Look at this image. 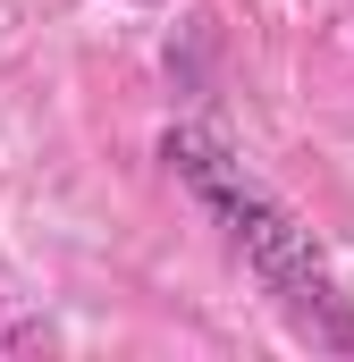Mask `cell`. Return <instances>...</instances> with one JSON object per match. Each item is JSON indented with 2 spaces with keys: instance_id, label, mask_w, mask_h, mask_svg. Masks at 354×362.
Instances as JSON below:
<instances>
[{
  "instance_id": "cell-1",
  "label": "cell",
  "mask_w": 354,
  "mask_h": 362,
  "mask_svg": "<svg viewBox=\"0 0 354 362\" xmlns=\"http://www.w3.org/2000/svg\"><path fill=\"white\" fill-rule=\"evenodd\" d=\"M161 160H169V177L211 211V228L236 245V262L262 278V295L287 312V329L312 337L321 354H354V295L329 278L312 228H304L211 127H169V135H161Z\"/></svg>"
},
{
  "instance_id": "cell-2",
  "label": "cell",
  "mask_w": 354,
  "mask_h": 362,
  "mask_svg": "<svg viewBox=\"0 0 354 362\" xmlns=\"http://www.w3.org/2000/svg\"><path fill=\"white\" fill-rule=\"evenodd\" d=\"M135 8H161V0H135Z\"/></svg>"
}]
</instances>
